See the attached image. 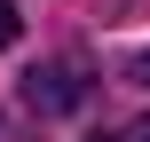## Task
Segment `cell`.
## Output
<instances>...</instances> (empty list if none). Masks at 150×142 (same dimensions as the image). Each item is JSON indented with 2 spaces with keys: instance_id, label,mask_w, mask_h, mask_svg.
<instances>
[{
  "instance_id": "1",
  "label": "cell",
  "mask_w": 150,
  "mask_h": 142,
  "mask_svg": "<svg viewBox=\"0 0 150 142\" xmlns=\"http://www.w3.org/2000/svg\"><path fill=\"white\" fill-rule=\"evenodd\" d=\"M87 87H95V79H87L71 55H55V63H32L16 95H24V111H32V119H63V111H79V103H87Z\"/></svg>"
},
{
  "instance_id": "2",
  "label": "cell",
  "mask_w": 150,
  "mask_h": 142,
  "mask_svg": "<svg viewBox=\"0 0 150 142\" xmlns=\"http://www.w3.org/2000/svg\"><path fill=\"white\" fill-rule=\"evenodd\" d=\"M95 142H150V119H119V126H103Z\"/></svg>"
},
{
  "instance_id": "3",
  "label": "cell",
  "mask_w": 150,
  "mask_h": 142,
  "mask_svg": "<svg viewBox=\"0 0 150 142\" xmlns=\"http://www.w3.org/2000/svg\"><path fill=\"white\" fill-rule=\"evenodd\" d=\"M16 32H24V16H16V0H0V47H16Z\"/></svg>"
}]
</instances>
